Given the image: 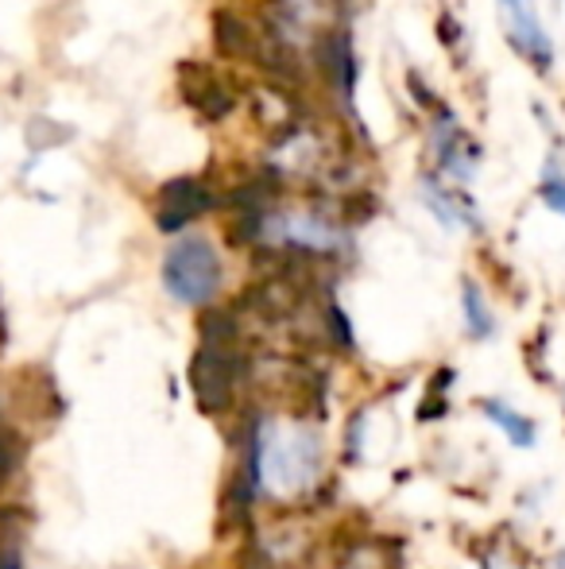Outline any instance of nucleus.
Returning a JSON list of instances; mask_svg holds the SVG:
<instances>
[{
	"label": "nucleus",
	"mask_w": 565,
	"mask_h": 569,
	"mask_svg": "<svg viewBox=\"0 0 565 569\" xmlns=\"http://www.w3.org/2000/svg\"><path fill=\"white\" fill-rule=\"evenodd\" d=\"M218 43L229 47V51H244L249 47V36H244L241 20H233V16H218Z\"/></svg>",
	"instance_id": "obj_10"
},
{
	"label": "nucleus",
	"mask_w": 565,
	"mask_h": 569,
	"mask_svg": "<svg viewBox=\"0 0 565 569\" xmlns=\"http://www.w3.org/2000/svg\"><path fill=\"white\" fill-rule=\"evenodd\" d=\"M190 101H194V106L202 109L210 120L229 117V109H233V93H229L221 82H210V78L202 82V90H190Z\"/></svg>",
	"instance_id": "obj_8"
},
{
	"label": "nucleus",
	"mask_w": 565,
	"mask_h": 569,
	"mask_svg": "<svg viewBox=\"0 0 565 569\" xmlns=\"http://www.w3.org/2000/svg\"><path fill=\"white\" fill-rule=\"evenodd\" d=\"M194 391L205 407H221V399L229 396V360L221 357V349L213 341L202 345V352L194 357Z\"/></svg>",
	"instance_id": "obj_6"
},
{
	"label": "nucleus",
	"mask_w": 565,
	"mask_h": 569,
	"mask_svg": "<svg viewBox=\"0 0 565 569\" xmlns=\"http://www.w3.org/2000/svg\"><path fill=\"white\" fill-rule=\"evenodd\" d=\"M484 415H488V419L504 430L507 442L523 446V450H527V446H535V422L523 419V415H515L512 407H504L500 399H484Z\"/></svg>",
	"instance_id": "obj_7"
},
{
	"label": "nucleus",
	"mask_w": 565,
	"mask_h": 569,
	"mask_svg": "<svg viewBox=\"0 0 565 569\" xmlns=\"http://www.w3.org/2000/svg\"><path fill=\"white\" fill-rule=\"evenodd\" d=\"M260 232H268L272 240H283V244L314 248V252L341 248V232L330 221L314 218V213H280L272 221H260Z\"/></svg>",
	"instance_id": "obj_3"
},
{
	"label": "nucleus",
	"mask_w": 565,
	"mask_h": 569,
	"mask_svg": "<svg viewBox=\"0 0 565 569\" xmlns=\"http://www.w3.org/2000/svg\"><path fill=\"white\" fill-rule=\"evenodd\" d=\"M500 12H504V31L531 62L538 67H551V39H546L538 12L531 0H500Z\"/></svg>",
	"instance_id": "obj_5"
},
{
	"label": "nucleus",
	"mask_w": 565,
	"mask_h": 569,
	"mask_svg": "<svg viewBox=\"0 0 565 569\" xmlns=\"http://www.w3.org/2000/svg\"><path fill=\"white\" fill-rule=\"evenodd\" d=\"M210 206H213V194L205 182H198V179L167 182V187L159 190V229L174 232V229L190 226V221L210 210Z\"/></svg>",
	"instance_id": "obj_4"
},
{
	"label": "nucleus",
	"mask_w": 565,
	"mask_h": 569,
	"mask_svg": "<svg viewBox=\"0 0 565 569\" xmlns=\"http://www.w3.org/2000/svg\"><path fill=\"white\" fill-rule=\"evenodd\" d=\"M322 472V438L310 427L264 422L252 442V485H268L280 496H294Z\"/></svg>",
	"instance_id": "obj_1"
},
{
	"label": "nucleus",
	"mask_w": 565,
	"mask_h": 569,
	"mask_svg": "<svg viewBox=\"0 0 565 569\" xmlns=\"http://www.w3.org/2000/svg\"><path fill=\"white\" fill-rule=\"evenodd\" d=\"M465 322H468V333H473V338H492V330H496L488 307H484V295L476 291L473 283H465Z\"/></svg>",
	"instance_id": "obj_9"
},
{
	"label": "nucleus",
	"mask_w": 565,
	"mask_h": 569,
	"mask_svg": "<svg viewBox=\"0 0 565 569\" xmlns=\"http://www.w3.org/2000/svg\"><path fill=\"white\" fill-rule=\"evenodd\" d=\"M0 569H20V558L12 550H0Z\"/></svg>",
	"instance_id": "obj_12"
},
{
	"label": "nucleus",
	"mask_w": 565,
	"mask_h": 569,
	"mask_svg": "<svg viewBox=\"0 0 565 569\" xmlns=\"http://www.w3.org/2000/svg\"><path fill=\"white\" fill-rule=\"evenodd\" d=\"M543 198H546V206H554L558 213H565V179H562V174L546 171V179H543Z\"/></svg>",
	"instance_id": "obj_11"
},
{
	"label": "nucleus",
	"mask_w": 565,
	"mask_h": 569,
	"mask_svg": "<svg viewBox=\"0 0 565 569\" xmlns=\"http://www.w3.org/2000/svg\"><path fill=\"white\" fill-rule=\"evenodd\" d=\"M163 287L186 307H202L221 287V260L205 237H182L167 248Z\"/></svg>",
	"instance_id": "obj_2"
}]
</instances>
